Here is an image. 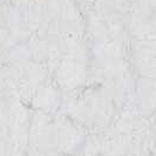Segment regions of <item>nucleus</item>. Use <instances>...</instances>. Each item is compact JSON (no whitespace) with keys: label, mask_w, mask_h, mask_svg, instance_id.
<instances>
[]
</instances>
